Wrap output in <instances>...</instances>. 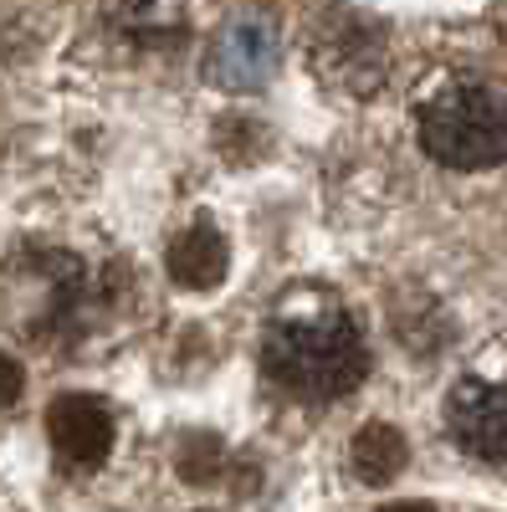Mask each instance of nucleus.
Returning a JSON list of instances; mask_svg holds the SVG:
<instances>
[{
  "label": "nucleus",
  "mask_w": 507,
  "mask_h": 512,
  "mask_svg": "<svg viewBox=\"0 0 507 512\" xmlns=\"http://www.w3.org/2000/svg\"><path fill=\"white\" fill-rule=\"evenodd\" d=\"M180 477L185 482H210L221 477V441L210 431H195L180 441Z\"/></svg>",
  "instance_id": "obj_9"
},
{
  "label": "nucleus",
  "mask_w": 507,
  "mask_h": 512,
  "mask_svg": "<svg viewBox=\"0 0 507 512\" xmlns=\"http://www.w3.org/2000/svg\"><path fill=\"white\" fill-rule=\"evenodd\" d=\"M318 72L344 93H374L385 82V31L354 11H328L313 41Z\"/></svg>",
  "instance_id": "obj_3"
},
{
  "label": "nucleus",
  "mask_w": 507,
  "mask_h": 512,
  "mask_svg": "<svg viewBox=\"0 0 507 512\" xmlns=\"http://www.w3.org/2000/svg\"><path fill=\"white\" fill-rule=\"evenodd\" d=\"M277 67V36L267 21L257 16H241L221 31L216 52L205 62V77L226 82V88H251V82H262L267 72Z\"/></svg>",
  "instance_id": "obj_6"
},
{
  "label": "nucleus",
  "mask_w": 507,
  "mask_h": 512,
  "mask_svg": "<svg viewBox=\"0 0 507 512\" xmlns=\"http://www.w3.org/2000/svg\"><path fill=\"white\" fill-rule=\"evenodd\" d=\"M47 431H52L57 456L67 466H82V472L103 466L108 451H113V415L98 400H88V395H62L47 410Z\"/></svg>",
  "instance_id": "obj_5"
},
{
  "label": "nucleus",
  "mask_w": 507,
  "mask_h": 512,
  "mask_svg": "<svg viewBox=\"0 0 507 512\" xmlns=\"http://www.w3.org/2000/svg\"><path fill=\"white\" fill-rule=\"evenodd\" d=\"M21 384H26L21 364H16L11 354H0V410H6V405H16V400H21Z\"/></svg>",
  "instance_id": "obj_10"
},
{
  "label": "nucleus",
  "mask_w": 507,
  "mask_h": 512,
  "mask_svg": "<svg viewBox=\"0 0 507 512\" xmlns=\"http://www.w3.org/2000/svg\"><path fill=\"white\" fill-rule=\"evenodd\" d=\"M262 369L292 400H344L369 374L359 323L328 297H287L262 333Z\"/></svg>",
  "instance_id": "obj_1"
},
{
  "label": "nucleus",
  "mask_w": 507,
  "mask_h": 512,
  "mask_svg": "<svg viewBox=\"0 0 507 512\" xmlns=\"http://www.w3.org/2000/svg\"><path fill=\"white\" fill-rule=\"evenodd\" d=\"M379 512H431L426 502H390V507H379Z\"/></svg>",
  "instance_id": "obj_11"
},
{
  "label": "nucleus",
  "mask_w": 507,
  "mask_h": 512,
  "mask_svg": "<svg viewBox=\"0 0 507 512\" xmlns=\"http://www.w3.org/2000/svg\"><path fill=\"white\" fill-rule=\"evenodd\" d=\"M446 425L461 451L507 461V379H461L446 400Z\"/></svg>",
  "instance_id": "obj_4"
},
{
  "label": "nucleus",
  "mask_w": 507,
  "mask_h": 512,
  "mask_svg": "<svg viewBox=\"0 0 507 512\" xmlns=\"http://www.w3.org/2000/svg\"><path fill=\"white\" fill-rule=\"evenodd\" d=\"M420 144L446 169H492L507 159V98L487 82H451L420 108Z\"/></svg>",
  "instance_id": "obj_2"
},
{
  "label": "nucleus",
  "mask_w": 507,
  "mask_h": 512,
  "mask_svg": "<svg viewBox=\"0 0 507 512\" xmlns=\"http://www.w3.org/2000/svg\"><path fill=\"white\" fill-rule=\"evenodd\" d=\"M226 262H231L226 236L210 221H195L190 231H180L175 241H169V277H175L180 287H190V292L216 287L226 277Z\"/></svg>",
  "instance_id": "obj_7"
},
{
  "label": "nucleus",
  "mask_w": 507,
  "mask_h": 512,
  "mask_svg": "<svg viewBox=\"0 0 507 512\" xmlns=\"http://www.w3.org/2000/svg\"><path fill=\"white\" fill-rule=\"evenodd\" d=\"M405 461H410V446H405V436L395 431V425H385V420L364 425V431L354 436V446H349V466H354V477H359V482H369V487L395 482V477L405 472Z\"/></svg>",
  "instance_id": "obj_8"
}]
</instances>
